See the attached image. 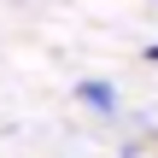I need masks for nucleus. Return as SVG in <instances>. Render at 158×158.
Returning <instances> with one entry per match:
<instances>
[{"instance_id":"nucleus-1","label":"nucleus","mask_w":158,"mask_h":158,"mask_svg":"<svg viewBox=\"0 0 158 158\" xmlns=\"http://www.w3.org/2000/svg\"><path fill=\"white\" fill-rule=\"evenodd\" d=\"M76 100H82L88 111H111V106H117V88L100 82V76H88V82H76Z\"/></svg>"},{"instance_id":"nucleus-2","label":"nucleus","mask_w":158,"mask_h":158,"mask_svg":"<svg viewBox=\"0 0 158 158\" xmlns=\"http://www.w3.org/2000/svg\"><path fill=\"white\" fill-rule=\"evenodd\" d=\"M147 59H152V64H158V41H152V47H147Z\"/></svg>"}]
</instances>
